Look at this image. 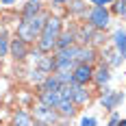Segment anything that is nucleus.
I'll return each instance as SVG.
<instances>
[{
    "mask_svg": "<svg viewBox=\"0 0 126 126\" xmlns=\"http://www.w3.org/2000/svg\"><path fill=\"white\" fill-rule=\"evenodd\" d=\"M80 126H96V120L94 117H83L80 120Z\"/></svg>",
    "mask_w": 126,
    "mask_h": 126,
    "instance_id": "nucleus-19",
    "label": "nucleus"
},
{
    "mask_svg": "<svg viewBox=\"0 0 126 126\" xmlns=\"http://www.w3.org/2000/svg\"><path fill=\"white\" fill-rule=\"evenodd\" d=\"M61 35V20L59 17H48L46 20V26L41 31V35L37 39L39 52H52L57 48V39Z\"/></svg>",
    "mask_w": 126,
    "mask_h": 126,
    "instance_id": "nucleus-2",
    "label": "nucleus"
},
{
    "mask_svg": "<svg viewBox=\"0 0 126 126\" xmlns=\"http://www.w3.org/2000/svg\"><path fill=\"white\" fill-rule=\"evenodd\" d=\"M57 113L61 115V117H74L76 115V104L72 100H67V98H61L59 104H57Z\"/></svg>",
    "mask_w": 126,
    "mask_h": 126,
    "instance_id": "nucleus-9",
    "label": "nucleus"
},
{
    "mask_svg": "<svg viewBox=\"0 0 126 126\" xmlns=\"http://www.w3.org/2000/svg\"><path fill=\"white\" fill-rule=\"evenodd\" d=\"M117 126H126V120H120V124Z\"/></svg>",
    "mask_w": 126,
    "mask_h": 126,
    "instance_id": "nucleus-22",
    "label": "nucleus"
},
{
    "mask_svg": "<svg viewBox=\"0 0 126 126\" xmlns=\"http://www.w3.org/2000/svg\"><path fill=\"white\" fill-rule=\"evenodd\" d=\"M109 2H115V0H104V4H109Z\"/></svg>",
    "mask_w": 126,
    "mask_h": 126,
    "instance_id": "nucleus-23",
    "label": "nucleus"
},
{
    "mask_svg": "<svg viewBox=\"0 0 126 126\" xmlns=\"http://www.w3.org/2000/svg\"><path fill=\"white\" fill-rule=\"evenodd\" d=\"M124 100V94L122 91H113V89H104V96L100 98V104L107 111H115L117 104Z\"/></svg>",
    "mask_w": 126,
    "mask_h": 126,
    "instance_id": "nucleus-6",
    "label": "nucleus"
},
{
    "mask_svg": "<svg viewBox=\"0 0 126 126\" xmlns=\"http://www.w3.org/2000/svg\"><path fill=\"white\" fill-rule=\"evenodd\" d=\"M91 80H94L98 87H104V85L111 80V70H109V65H104V63L98 65V67L94 70V78H91Z\"/></svg>",
    "mask_w": 126,
    "mask_h": 126,
    "instance_id": "nucleus-7",
    "label": "nucleus"
},
{
    "mask_svg": "<svg viewBox=\"0 0 126 126\" xmlns=\"http://www.w3.org/2000/svg\"><path fill=\"white\" fill-rule=\"evenodd\" d=\"M91 78H94V67L89 63H78L72 70V80L76 85H87Z\"/></svg>",
    "mask_w": 126,
    "mask_h": 126,
    "instance_id": "nucleus-5",
    "label": "nucleus"
},
{
    "mask_svg": "<svg viewBox=\"0 0 126 126\" xmlns=\"http://www.w3.org/2000/svg\"><path fill=\"white\" fill-rule=\"evenodd\" d=\"M72 102H74L76 107H83V104L89 102V94L85 91V85H76V83H72Z\"/></svg>",
    "mask_w": 126,
    "mask_h": 126,
    "instance_id": "nucleus-8",
    "label": "nucleus"
},
{
    "mask_svg": "<svg viewBox=\"0 0 126 126\" xmlns=\"http://www.w3.org/2000/svg\"><path fill=\"white\" fill-rule=\"evenodd\" d=\"M33 126H46V124H39V122H37V124H33Z\"/></svg>",
    "mask_w": 126,
    "mask_h": 126,
    "instance_id": "nucleus-24",
    "label": "nucleus"
},
{
    "mask_svg": "<svg viewBox=\"0 0 126 126\" xmlns=\"http://www.w3.org/2000/svg\"><path fill=\"white\" fill-rule=\"evenodd\" d=\"M87 20H89V26H94L96 31L107 28L109 26V11L104 7H91L87 13Z\"/></svg>",
    "mask_w": 126,
    "mask_h": 126,
    "instance_id": "nucleus-4",
    "label": "nucleus"
},
{
    "mask_svg": "<svg viewBox=\"0 0 126 126\" xmlns=\"http://www.w3.org/2000/svg\"><path fill=\"white\" fill-rule=\"evenodd\" d=\"M33 113H35V122H39V124L54 126L57 122H59V113H57V109H52V107H48V104H44L41 100L35 104Z\"/></svg>",
    "mask_w": 126,
    "mask_h": 126,
    "instance_id": "nucleus-3",
    "label": "nucleus"
},
{
    "mask_svg": "<svg viewBox=\"0 0 126 126\" xmlns=\"http://www.w3.org/2000/svg\"><path fill=\"white\" fill-rule=\"evenodd\" d=\"M70 11H72V13H83V11H87V7H85V2L74 0V2L70 4Z\"/></svg>",
    "mask_w": 126,
    "mask_h": 126,
    "instance_id": "nucleus-17",
    "label": "nucleus"
},
{
    "mask_svg": "<svg viewBox=\"0 0 126 126\" xmlns=\"http://www.w3.org/2000/svg\"><path fill=\"white\" fill-rule=\"evenodd\" d=\"M117 124H120V115L113 113V115H111V122H109V126H117Z\"/></svg>",
    "mask_w": 126,
    "mask_h": 126,
    "instance_id": "nucleus-20",
    "label": "nucleus"
},
{
    "mask_svg": "<svg viewBox=\"0 0 126 126\" xmlns=\"http://www.w3.org/2000/svg\"><path fill=\"white\" fill-rule=\"evenodd\" d=\"M7 50H9V44H7V37L2 35V37H0V57H4Z\"/></svg>",
    "mask_w": 126,
    "mask_h": 126,
    "instance_id": "nucleus-18",
    "label": "nucleus"
},
{
    "mask_svg": "<svg viewBox=\"0 0 126 126\" xmlns=\"http://www.w3.org/2000/svg\"><path fill=\"white\" fill-rule=\"evenodd\" d=\"M113 44H115V50H117V54L122 57V59H126V31H115L113 33Z\"/></svg>",
    "mask_w": 126,
    "mask_h": 126,
    "instance_id": "nucleus-10",
    "label": "nucleus"
},
{
    "mask_svg": "<svg viewBox=\"0 0 126 126\" xmlns=\"http://www.w3.org/2000/svg\"><path fill=\"white\" fill-rule=\"evenodd\" d=\"M11 54L15 59H26V54H28V44H26L24 39H13L11 44Z\"/></svg>",
    "mask_w": 126,
    "mask_h": 126,
    "instance_id": "nucleus-11",
    "label": "nucleus"
},
{
    "mask_svg": "<svg viewBox=\"0 0 126 126\" xmlns=\"http://www.w3.org/2000/svg\"><path fill=\"white\" fill-rule=\"evenodd\" d=\"M113 13H115V15H120V17H126V0H115Z\"/></svg>",
    "mask_w": 126,
    "mask_h": 126,
    "instance_id": "nucleus-15",
    "label": "nucleus"
},
{
    "mask_svg": "<svg viewBox=\"0 0 126 126\" xmlns=\"http://www.w3.org/2000/svg\"><path fill=\"white\" fill-rule=\"evenodd\" d=\"M39 98L44 104H48L52 109H57V104L61 100V96H59V91H39Z\"/></svg>",
    "mask_w": 126,
    "mask_h": 126,
    "instance_id": "nucleus-12",
    "label": "nucleus"
},
{
    "mask_svg": "<svg viewBox=\"0 0 126 126\" xmlns=\"http://www.w3.org/2000/svg\"><path fill=\"white\" fill-rule=\"evenodd\" d=\"M48 17H50L48 13H41V11L37 15H33V17H26L24 22H20V26H17V37L24 39L26 44L39 39V35H41V31H44Z\"/></svg>",
    "mask_w": 126,
    "mask_h": 126,
    "instance_id": "nucleus-1",
    "label": "nucleus"
},
{
    "mask_svg": "<svg viewBox=\"0 0 126 126\" xmlns=\"http://www.w3.org/2000/svg\"><path fill=\"white\" fill-rule=\"evenodd\" d=\"M74 39H76V33H61L59 39H57V50H63V48H70V46H74Z\"/></svg>",
    "mask_w": 126,
    "mask_h": 126,
    "instance_id": "nucleus-13",
    "label": "nucleus"
},
{
    "mask_svg": "<svg viewBox=\"0 0 126 126\" xmlns=\"http://www.w3.org/2000/svg\"><path fill=\"white\" fill-rule=\"evenodd\" d=\"M33 2H39V0H33Z\"/></svg>",
    "mask_w": 126,
    "mask_h": 126,
    "instance_id": "nucleus-25",
    "label": "nucleus"
},
{
    "mask_svg": "<svg viewBox=\"0 0 126 126\" xmlns=\"http://www.w3.org/2000/svg\"><path fill=\"white\" fill-rule=\"evenodd\" d=\"M2 4H11V2H15V0H0Z\"/></svg>",
    "mask_w": 126,
    "mask_h": 126,
    "instance_id": "nucleus-21",
    "label": "nucleus"
},
{
    "mask_svg": "<svg viewBox=\"0 0 126 126\" xmlns=\"http://www.w3.org/2000/svg\"><path fill=\"white\" fill-rule=\"evenodd\" d=\"M37 13H39V4H37V2H28V7L24 9V20H26V17L37 15Z\"/></svg>",
    "mask_w": 126,
    "mask_h": 126,
    "instance_id": "nucleus-16",
    "label": "nucleus"
},
{
    "mask_svg": "<svg viewBox=\"0 0 126 126\" xmlns=\"http://www.w3.org/2000/svg\"><path fill=\"white\" fill-rule=\"evenodd\" d=\"M13 126H33V117L26 111H17L13 115Z\"/></svg>",
    "mask_w": 126,
    "mask_h": 126,
    "instance_id": "nucleus-14",
    "label": "nucleus"
}]
</instances>
